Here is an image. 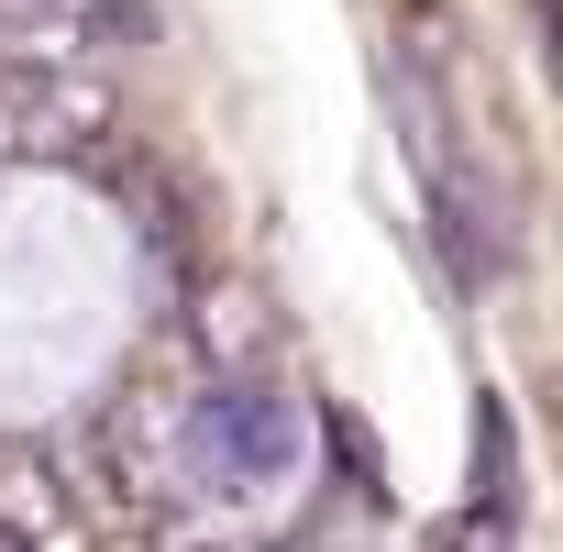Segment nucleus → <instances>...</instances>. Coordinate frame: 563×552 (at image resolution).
Here are the masks:
<instances>
[{"label":"nucleus","instance_id":"obj_2","mask_svg":"<svg viewBox=\"0 0 563 552\" xmlns=\"http://www.w3.org/2000/svg\"><path fill=\"white\" fill-rule=\"evenodd\" d=\"M111 133V89L89 67H0V155H89Z\"/></svg>","mask_w":563,"mask_h":552},{"label":"nucleus","instance_id":"obj_7","mask_svg":"<svg viewBox=\"0 0 563 552\" xmlns=\"http://www.w3.org/2000/svg\"><path fill=\"white\" fill-rule=\"evenodd\" d=\"M0 552H23V541H12V530H0Z\"/></svg>","mask_w":563,"mask_h":552},{"label":"nucleus","instance_id":"obj_5","mask_svg":"<svg viewBox=\"0 0 563 552\" xmlns=\"http://www.w3.org/2000/svg\"><path fill=\"white\" fill-rule=\"evenodd\" d=\"M475 497H486L497 530L519 519V442H508V398H497V387L475 398Z\"/></svg>","mask_w":563,"mask_h":552},{"label":"nucleus","instance_id":"obj_6","mask_svg":"<svg viewBox=\"0 0 563 552\" xmlns=\"http://www.w3.org/2000/svg\"><path fill=\"white\" fill-rule=\"evenodd\" d=\"M155 552H254L243 530H155Z\"/></svg>","mask_w":563,"mask_h":552},{"label":"nucleus","instance_id":"obj_4","mask_svg":"<svg viewBox=\"0 0 563 552\" xmlns=\"http://www.w3.org/2000/svg\"><path fill=\"white\" fill-rule=\"evenodd\" d=\"M0 530H12L23 552H56L78 519H67V486L45 475V464H23V453H0Z\"/></svg>","mask_w":563,"mask_h":552},{"label":"nucleus","instance_id":"obj_3","mask_svg":"<svg viewBox=\"0 0 563 552\" xmlns=\"http://www.w3.org/2000/svg\"><path fill=\"white\" fill-rule=\"evenodd\" d=\"M122 34H144L133 0H0V67H89Z\"/></svg>","mask_w":563,"mask_h":552},{"label":"nucleus","instance_id":"obj_1","mask_svg":"<svg viewBox=\"0 0 563 552\" xmlns=\"http://www.w3.org/2000/svg\"><path fill=\"white\" fill-rule=\"evenodd\" d=\"M299 475V409L265 376H210L177 409V486L188 497H265Z\"/></svg>","mask_w":563,"mask_h":552}]
</instances>
